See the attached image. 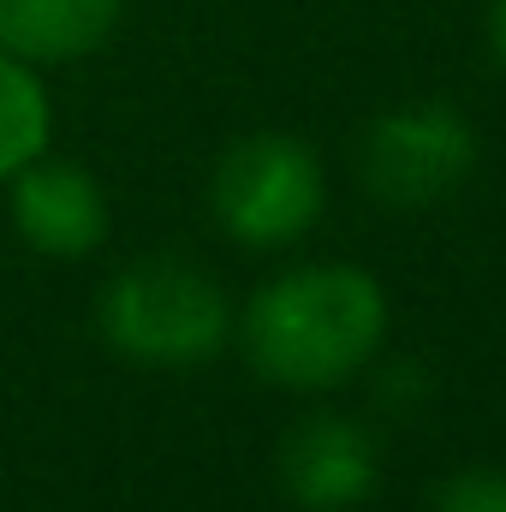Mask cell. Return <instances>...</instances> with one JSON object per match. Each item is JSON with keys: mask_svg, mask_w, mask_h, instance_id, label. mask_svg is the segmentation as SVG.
<instances>
[{"mask_svg": "<svg viewBox=\"0 0 506 512\" xmlns=\"http://www.w3.org/2000/svg\"><path fill=\"white\" fill-rule=\"evenodd\" d=\"M245 358L262 382L322 393L358 376L387 340V292L352 262L286 268L256 286L239 316Z\"/></svg>", "mask_w": 506, "mask_h": 512, "instance_id": "6da1fadb", "label": "cell"}, {"mask_svg": "<svg viewBox=\"0 0 506 512\" xmlns=\"http://www.w3.org/2000/svg\"><path fill=\"white\" fill-rule=\"evenodd\" d=\"M96 328H102L108 352L126 364L197 370L227 346L233 304L203 268H191L179 256H143L102 286Z\"/></svg>", "mask_w": 506, "mask_h": 512, "instance_id": "7a4b0ae2", "label": "cell"}, {"mask_svg": "<svg viewBox=\"0 0 506 512\" xmlns=\"http://www.w3.org/2000/svg\"><path fill=\"white\" fill-rule=\"evenodd\" d=\"M6 221L30 251L54 256V262H78L108 245L114 215H108V191L96 185L90 167L36 155L30 167H18L6 179Z\"/></svg>", "mask_w": 506, "mask_h": 512, "instance_id": "5b68a950", "label": "cell"}, {"mask_svg": "<svg viewBox=\"0 0 506 512\" xmlns=\"http://www.w3.org/2000/svg\"><path fill=\"white\" fill-rule=\"evenodd\" d=\"M126 0H0V48L30 66L96 54L120 30Z\"/></svg>", "mask_w": 506, "mask_h": 512, "instance_id": "52a82bcc", "label": "cell"}, {"mask_svg": "<svg viewBox=\"0 0 506 512\" xmlns=\"http://www.w3.org/2000/svg\"><path fill=\"white\" fill-rule=\"evenodd\" d=\"M477 167V131L453 102H399L370 120L358 143V179L387 209H429Z\"/></svg>", "mask_w": 506, "mask_h": 512, "instance_id": "277c9868", "label": "cell"}, {"mask_svg": "<svg viewBox=\"0 0 506 512\" xmlns=\"http://www.w3.org/2000/svg\"><path fill=\"white\" fill-rule=\"evenodd\" d=\"M381 459L364 423L340 411H316L280 441V483L304 512H352L376 489Z\"/></svg>", "mask_w": 506, "mask_h": 512, "instance_id": "8992f818", "label": "cell"}, {"mask_svg": "<svg viewBox=\"0 0 506 512\" xmlns=\"http://www.w3.org/2000/svg\"><path fill=\"white\" fill-rule=\"evenodd\" d=\"M489 42H495V60H501V72H506V0L489 6Z\"/></svg>", "mask_w": 506, "mask_h": 512, "instance_id": "30bf717a", "label": "cell"}, {"mask_svg": "<svg viewBox=\"0 0 506 512\" xmlns=\"http://www.w3.org/2000/svg\"><path fill=\"white\" fill-rule=\"evenodd\" d=\"M429 512H506V471H453Z\"/></svg>", "mask_w": 506, "mask_h": 512, "instance_id": "9c48e42d", "label": "cell"}, {"mask_svg": "<svg viewBox=\"0 0 506 512\" xmlns=\"http://www.w3.org/2000/svg\"><path fill=\"white\" fill-rule=\"evenodd\" d=\"M328 203V173L304 137L286 131H256L239 137L209 179V209L233 245L251 251H280L298 245Z\"/></svg>", "mask_w": 506, "mask_h": 512, "instance_id": "3957f363", "label": "cell"}, {"mask_svg": "<svg viewBox=\"0 0 506 512\" xmlns=\"http://www.w3.org/2000/svg\"><path fill=\"white\" fill-rule=\"evenodd\" d=\"M48 137H54V102L42 72L0 48V185L36 155H48Z\"/></svg>", "mask_w": 506, "mask_h": 512, "instance_id": "ba28073f", "label": "cell"}]
</instances>
